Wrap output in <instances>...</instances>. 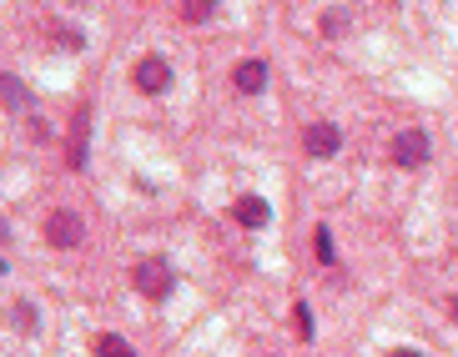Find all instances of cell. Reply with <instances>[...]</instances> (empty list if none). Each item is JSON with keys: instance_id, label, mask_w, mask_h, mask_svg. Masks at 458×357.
<instances>
[{"instance_id": "cell-15", "label": "cell", "mask_w": 458, "mask_h": 357, "mask_svg": "<svg viewBox=\"0 0 458 357\" xmlns=\"http://www.w3.org/2000/svg\"><path fill=\"white\" fill-rule=\"evenodd\" d=\"M383 357H423V352H413V347H388Z\"/></svg>"}, {"instance_id": "cell-7", "label": "cell", "mask_w": 458, "mask_h": 357, "mask_svg": "<svg viewBox=\"0 0 458 357\" xmlns=\"http://www.w3.org/2000/svg\"><path fill=\"white\" fill-rule=\"evenodd\" d=\"M232 81H237L242 96H257V91L267 86V66H262V61H242V66L232 71Z\"/></svg>"}, {"instance_id": "cell-14", "label": "cell", "mask_w": 458, "mask_h": 357, "mask_svg": "<svg viewBox=\"0 0 458 357\" xmlns=\"http://www.w3.org/2000/svg\"><path fill=\"white\" fill-rule=\"evenodd\" d=\"M0 81H6V106H11V111H16V106H21V101H26V91H21V86H16V76H0Z\"/></svg>"}, {"instance_id": "cell-1", "label": "cell", "mask_w": 458, "mask_h": 357, "mask_svg": "<svg viewBox=\"0 0 458 357\" xmlns=\"http://www.w3.org/2000/svg\"><path fill=\"white\" fill-rule=\"evenodd\" d=\"M171 282H177V277H171V267H166L161 257H141V262L131 267V287H136L141 297H151V302H161V297L171 292Z\"/></svg>"}, {"instance_id": "cell-8", "label": "cell", "mask_w": 458, "mask_h": 357, "mask_svg": "<svg viewBox=\"0 0 458 357\" xmlns=\"http://www.w3.org/2000/svg\"><path fill=\"white\" fill-rule=\"evenodd\" d=\"M232 216H237L242 226H262V221L272 216V207H267L262 197H237V202H232Z\"/></svg>"}, {"instance_id": "cell-6", "label": "cell", "mask_w": 458, "mask_h": 357, "mask_svg": "<svg viewBox=\"0 0 458 357\" xmlns=\"http://www.w3.org/2000/svg\"><path fill=\"white\" fill-rule=\"evenodd\" d=\"M86 141H91V106H81L71 116V141H66V166L81 171L86 166Z\"/></svg>"}, {"instance_id": "cell-13", "label": "cell", "mask_w": 458, "mask_h": 357, "mask_svg": "<svg viewBox=\"0 0 458 357\" xmlns=\"http://www.w3.org/2000/svg\"><path fill=\"white\" fill-rule=\"evenodd\" d=\"M312 242H317V262H332V236H327V226L312 231Z\"/></svg>"}, {"instance_id": "cell-10", "label": "cell", "mask_w": 458, "mask_h": 357, "mask_svg": "<svg viewBox=\"0 0 458 357\" xmlns=\"http://www.w3.org/2000/svg\"><path fill=\"white\" fill-rule=\"evenodd\" d=\"M212 16H217V0H182V21L187 26H202Z\"/></svg>"}, {"instance_id": "cell-2", "label": "cell", "mask_w": 458, "mask_h": 357, "mask_svg": "<svg viewBox=\"0 0 458 357\" xmlns=\"http://www.w3.org/2000/svg\"><path fill=\"white\" fill-rule=\"evenodd\" d=\"M388 161L403 166V171H418V166L428 161V136H423V131H398L393 146H388Z\"/></svg>"}, {"instance_id": "cell-9", "label": "cell", "mask_w": 458, "mask_h": 357, "mask_svg": "<svg viewBox=\"0 0 458 357\" xmlns=\"http://www.w3.org/2000/svg\"><path fill=\"white\" fill-rule=\"evenodd\" d=\"M91 352H96V357H136V352H131V342H126V337H116V332H101Z\"/></svg>"}, {"instance_id": "cell-3", "label": "cell", "mask_w": 458, "mask_h": 357, "mask_svg": "<svg viewBox=\"0 0 458 357\" xmlns=\"http://www.w3.org/2000/svg\"><path fill=\"white\" fill-rule=\"evenodd\" d=\"M302 151H307L312 161H327V156L342 151V131H337L332 121H307V126H302Z\"/></svg>"}, {"instance_id": "cell-16", "label": "cell", "mask_w": 458, "mask_h": 357, "mask_svg": "<svg viewBox=\"0 0 458 357\" xmlns=\"http://www.w3.org/2000/svg\"><path fill=\"white\" fill-rule=\"evenodd\" d=\"M448 312H453V322H458V297H453V302H448Z\"/></svg>"}, {"instance_id": "cell-5", "label": "cell", "mask_w": 458, "mask_h": 357, "mask_svg": "<svg viewBox=\"0 0 458 357\" xmlns=\"http://www.w3.org/2000/svg\"><path fill=\"white\" fill-rule=\"evenodd\" d=\"M81 236H86V226H81L76 212H50L45 216V242L50 247H81Z\"/></svg>"}, {"instance_id": "cell-12", "label": "cell", "mask_w": 458, "mask_h": 357, "mask_svg": "<svg viewBox=\"0 0 458 357\" xmlns=\"http://www.w3.org/2000/svg\"><path fill=\"white\" fill-rule=\"evenodd\" d=\"M293 332H298V337H302V342H307V337H312V312H307V307H302V302H298V307H293Z\"/></svg>"}, {"instance_id": "cell-4", "label": "cell", "mask_w": 458, "mask_h": 357, "mask_svg": "<svg viewBox=\"0 0 458 357\" xmlns=\"http://www.w3.org/2000/svg\"><path fill=\"white\" fill-rule=\"evenodd\" d=\"M166 81H171V66L161 61V55H141V61L131 66V86H136L141 96H161Z\"/></svg>"}, {"instance_id": "cell-11", "label": "cell", "mask_w": 458, "mask_h": 357, "mask_svg": "<svg viewBox=\"0 0 458 357\" xmlns=\"http://www.w3.org/2000/svg\"><path fill=\"white\" fill-rule=\"evenodd\" d=\"M11 322H16L21 332H31V327H36V307H31V302H16V307H11Z\"/></svg>"}]
</instances>
